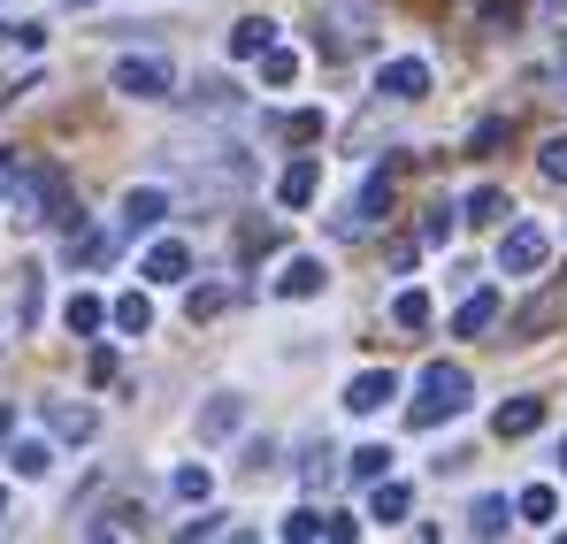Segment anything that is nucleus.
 Instances as JSON below:
<instances>
[{
  "instance_id": "c03bdc74",
  "label": "nucleus",
  "mask_w": 567,
  "mask_h": 544,
  "mask_svg": "<svg viewBox=\"0 0 567 544\" xmlns=\"http://www.w3.org/2000/svg\"><path fill=\"white\" fill-rule=\"evenodd\" d=\"M70 8H93V0H70Z\"/></svg>"
},
{
  "instance_id": "b1692460",
  "label": "nucleus",
  "mask_w": 567,
  "mask_h": 544,
  "mask_svg": "<svg viewBox=\"0 0 567 544\" xmlns=\"http://www.w3.org/2000/svg\"><path fill=\"white\" fill-rule=\"evenodd\" d=\"M169 491H177V499H185V506H207V499H215V475H207V468H177V475H169Z\"/></svg>"
},
{
  "instance_id": "2eb2a0df",
  "label": "nucleus",
  "mask_w": 567,
  "mask_h": 544,
  "mask_svg": "<svg viewBox=\"0 0 567 544\" xmlns=\"http://www.w3.org/2000/svg\"><path fill=\"white\" fill-rule=\"evenodd\" d=\"M269 47H277V23L269 16H238L230 23V62H261Z\"/></svg>"
},
{
  "instance_id": "f257e3e1",
  "label": "nucleus",
  "mask_w": 567,
  "mask_h": 544,
  "mask_svg": "<svg viewBox=\"0 0 567 544\" xmlns=\"http://www.w3.org/2000/svg\"><path fill=\"white\" fill-rule=\"evenodd\" d=\"M8 215H16L23 230H39V223L78 230V223H85V215L70 207V184H62L54 162H23V170H16V184H8Z\"/></svg>"
},
{
  "instance_id": "20e7f679",
  "label": "nucleus",
  "mask_w": 567,
  "mask_h": 544,
  "mask_svg": "<svg viewBox=\"0 0 567 544\" xmlns=\"http://www.w3.org/2000/svg\"><path fill=\"white\" fill-rule=\"evenodd\" d=\"M169 207H177L169 184H131V192H123V238H154V230L169 223Z\"/></svg>"
},
{
  "instance_id": "a19ab883",
  "label": "nucleus",
  "mask_w": 567,
  "mask_h": 544,
  "mask_svg": "<svg viewBox=\"0 0 567 544\" xmlns=\"http://www.w3.org/2000/svg\"><path fill=\"white\" fill-rule=\"evenodd\" d=\"M8 430H16V407H0V438H8Z\"/></svg>"
},
{
  "instance_id": "a18cd8bd",
  "label": "nucleus",
  "mask_w": 567,
  "mask_h": 544,
  "mask_svg": "<svg viewBox=\"0 0 567 544\" xmlns=\"http://www.w3.org/2000/svg\"><path fill=\"white\" fill-rule=\"evenodd\" d=\"M0 514H8V491H0Z\"/></svg>"
},
{
  "instance_id": "6e6552de",
  "label": "nucleus",
  "mask_w": 567,
  "mask_h": 544,
  "mask_svg": "<svg viewBox=\"0 0 567 544\" xmlns=\"http://www.w3.org/2000/svg\"><path fill=\"white\" fill-rule=\"evenodd\" d=\"M377 92H383V100H422V92H430V62H422V54L383 62V70H377Z\"/></svg>"
},
{
  "instance_id": "37998d69",
  "label": "nucleus",
  "mask_w": 567,
  "mask_h": 544,
  "mask_svg": "<svg viewBox=\"0 0 567 544\" xmlns=\"http://www.w3.org/2000/svg\"><path fill=\"white\" fill-rule=\"evenodd\" d=\"M560 475H567V445H560Z\"/></svg>"
},
{
  "instance_id": "39448f33",
  "label": "nucleus",
  "mask_w": 567,
  "mask_h": 544,
  "mask_svg": "<svg viewBox=\"0 0 567 544\" xmlns=\"http://www.w3.org/2000/svg\"><path fill=\"white\" fill-rule=\"evenodd\" d=\"M545 261H553V238H545L537 223H514V230L498 238V269L506 276H537Z\"/></svg>"
},
{
  "instance_id": "aec40b11",
  "label": "nucleus",
  "mask_w": 567,
  "mask_h": 544,
  "mask_svg": "<svg viewBox=\"0 0 567 544\" xmlns=\"http://www.w3.org/2000/svg\"><path fill=\"white\" fill-rule=\"evenodd\" d=\"M468 223V207H453V199H437L430 215H422V246H453V230Z\"/></svg>"
},
{
  "instance_id": "7c9ffc66",
  "label": "nucleus",
  "mask_w": 567,
  "mask_h": 544,
  "mask_svg": "<svg viewBox=\"0 0 567 544\" xmlns=\"http://www.w3.org/2000/svg\"><path fill=\"white\" fill-rule=\"evenodd\" d=\"M8 468H16V475H23V483H31V475H47V468H54V453H47V445H39V438H23V445H16V453H8Z\"/></svg>"
},
{
  "instance_id": "bb28decb",
  "label": "nucleus",
  "mask_w": 567,
  "mask_h": 544,
  "mask_svg": "<svg viewBox=\"0 0 567 544\" xmlns=\"http://www.w3.org/2000/svg\"><path fill=\"white\" fill-rule=\"evenodd\" d=\"M192 107H199V115H230V107H238V85L207 78V85H192Z\"/></svg>"
},
{
  "instance_id": "1a4fd4ad",
  "label": "nucleus",
  "mask_w": 567,
  "mask_h": 544,
  "mask_svg": "<svg viewBox=\"0 0 567 544\" xmlns=\"http://www.w3.org/2000/svg\"><path fill=\"white\" fill-rule=\"evenodd\" d=\"M377 215H391V177H361V192H353V207H346V215H338V230H353V238H361V230H369V223H377Z\"/></svg>"
},
{
  "instance_id": "58836bf2",
  "label": "nucleus",
  "mask_w": 567,
  "mask_h": 544,
  "mask_svg": "<svg viewBox=\"0 0 567 544\" xmlns=\"http://www.w3.org/2000/svg\"><path fill=\"white\" fill-rule=\"evenodd\" d=\"M85 376H93V383H115V353H107V346H93V361H85Z\"/></svg>"
},
{
  "instance_id": "0eeeda50",
  "label": "nucleus",
  "mask_w": 567,
  "mask_h": 544,
  "mask_svg": "<svg viewBox=\"0 0 567 544\" xmlns=\"http://www.w3.org/2000/svg\"><path fill=\"white\" fill-rule=\"evenodd\" d=\"M246 430V399L238 391H215L207 407H199V445H223V438H238Z\"/></svg>"
},
{
  "instance_id": "393cba45",
  "label": "nucleus",
  "mask_w": 567,
  "mask_h": 544,
  "mask_svg": "<svg viewBox=\"0 0 567 544\" xmlns=\"http://www.w3.org/2000/svg\"><path fill=\"white\" fill-rule=\"evenodd\" d=\"M284 537H291V544L330 537V514H322V506H299V514H284Z\"/></svg>"
},
{
  "instance_id": "f03ea898",
  "label": "nucleus",
  "mask_w": 567,
  "mask_h": 544,
  "mask_svg": "<svg viewBox=\"0 0 567 544\" xmlns=\"http://www.w3.org/2000/svg\"><path fill=\"white\" fill-rule=\"evenodd\" d=\"M453 414H468V368L461 361H430L422 383H414L406 422H414V430H437V422H453Z\"/></svg>"
},
{
  "instance_id": "5701e85b",
  "label": "nucleus",
  "mask_w": 567,
  "mask_h": 544,
  "mask_svg": "<svg viewBox=\"0 0 567 544\" xmlns=\"http://www.w3.org/2000/svg\"><path fill=\"white\" fill-rule=\"evenodd\" d=\"M346 475H353V483H383V475H391V445H361V453H346Z\"/></svg>"
},
{
  "instance_id": "ea45409f",
  "label": "nucleus",
  "mask_w": 567,
  "mask_h": 544,
  "mask_svg": "<svg viewBox=\"0 0 567 544\" xmlns=\"http://www.w3.org/2000/svg\"><path fill=\"white\" fill-rule=\"evenodd\" d=\"M16 170H23V154H0V199H8V184H16Z\"/></svg>"
},
{
  "instance_id": "f3484780",
  "label": "nucleus",
  "mask_w": 567,
  "mask_h": 544,
  "mask_svg": "<svg viewBox=\"0 0 567 544\" xmlns=\"http://www.w3.org/2000/svg\"><path fill=\"white\" fill-rule=\"evenodd\" d=\"M514 514H522V499H475V506H468V530H475V537H506V530H514Z\"/></svg>"
},
{
  "instance_id": "c9c22d12",
  "label": "nucleus",
  "mask_w": 567,
  "mask_h": 544,
  "mask_svg": "<svg viewBox=\"0 0 567 544\" xmlns=\"http://www.w3.org/2000/svg\"><path fill=\"white\" fill-rule=\"evenodd\" d=\"M284 138L315 146V138H322V107H299V115H284Z\"/></svg>"
},
{
  "instance_id": "c85d7f7f",
  "label": "nucleus",
  "mask_w": 567,
  "mask_h": 544,
  "mask_svg": "<svg viewBox=\"0 0 567 544\" xmlns=\"http://www.w3.org/2000/svg\"><path fill=\"white\" fill-rule=\"evenodd\" d=\"M39 322V269H16V330Z\"/></svg>"
},
{
  "instance_id": "a211bd4d",
  "label": "nucleus",
  "mask_w": 567,
  "mask_h": 544,
  "mask_svg": "<svg viewBox=\"0 0 567 544\" xmlns=\"http://www.w3.org/2000/svg\"><path fill=\"white\" fill-rule=\"evenodd\" d=\"M107 315H115V307H100L93 291H70V307H62V330H70V338H100V322H107Z\"/></svg>"
},
{
  "instance_id": "79ce46f5",
  "label": "nucleus",
  "mask_w": 567,
  "mask_h": 544,
  "mask_svg": "<svg viewBox=\"0 0 567 544\" xmlns=\"http://www.w3.org/2000/svg\"><path fill=\"white\" fill-rule=\"evenodd\" d=\"M545 16H567V0H545Z\"/></svg>"
},
{
  "instance_id": "4be33fe9",
  "label": "nucleus",
  "mask_w": 567,
  "mask_h": 544,
  "mask_svg": "<svg viewBox=\"0 0 567 544\" xmlns=\"http://www.w3.org/2000/svg\"><path fill=\"white\" fill-rule=\"evenodd\" d=\"M115 330L146 338V330H154V299H146V291H123V299H115Z\"/></svg>"
},
{
  "instance_id": "9d476101",
  "label": "nucleus",
  "mask_w": 567,
  "mask_h": 544,
  "mask_svg": "<svg viewBox=\"0 0 567 544\" xmlns=\"http://www.w3.org/2000/svg\"><path fill=\"white\" fill-rule=\"evenodd\" d=\"M138 276H146V284H185L192 276V246L185 238H154L146 261H138Z\"/></svg>"
},
{
  "instance_id": "473e14b6",
  "label": "nucleus",
  "mask_w": 567,
  "mask_h": 544,
  "mask_svg": "<svg viewBox=\"0 0 567 544\" xmlns=\"http://www.w3.org/2000/svg\"><path fill=\"white\" fill-rule=\"evenodd\" d=\"M553 514H560L553 483H529V491H522V522H553Z\"/></svg>"
},
{
  "instance_id": "423d86ee",
  "label": "nucleus",
  "mask_w": 567,
  "mask_h": 544,
  "mask_svg": "<svg viewBox=\"0 0 567 544\" xmlns=\"http://www.w3.org/2000/svg\"><path fill=\"white\" fill-rule=\"evenodd\" d=\"M39 414H47V430H54L62 445H93L100 438V414L85 399H39Z\"/></svg>"
},
{
  "instance_id": "ddd939ff",
  "label": "nucleus",
  "mask_w": 567,
  "mask_h": 544,
  "mask_svg": "<svg viewBox=\"0 0 567 544\" xmlns=\"http://www.w3.org/2000/svg\"><path fill=\"white\" fill-rule=\"evenodd\" d=\"M322 284H330V269H322L315 254H291V261L277 269V299H315Z\"/></svg>"
},
{
  "instance_id": "4468645a",
  "label": "nucleus",
  "mask_w": 567,
  "mask_h": 544,
  "mask_svg": "<svg viewBox=\"0 0 567 544\" xmlns=\"http://www.w3.org/2000/svg\"><path fill=\"white\" fill-rule=\"evenodd\" d=\"M383 399H399V376H391V368H369V376L346 383V407H353V414H383Z\"/></svg>"
},
{
  "instance_id": "f8f14e48",
  "label": "nucleus",
  "mask_w": 567,
  "mask_h": 544,
  "mask_svg": "<svg viewBox=\"0 0 567 544\" xmlns=\"http://www.w3.org/2000/svg\"><path fill=\"white\" fill-rule=\"evenodd\" d=\"M545 430V399H506L498 414H491V438L498 445H514V438H537Z\"/></svg>"
},
{
  "instance_id": "e433bc0d",
  "label": "nucleus",
  "mask_w": 567,
  "mask_h": 544,
  "mask_svg": "<svg viewBox=\"0 0 567 544\" xmlns=\"http://www.w3.org/2000/svg\"><path fill=\"white\" fill-rule=\"evenodd\" d=\"M537 170H545L553 184H567V131H560V138H545V146H537Z\"/></svg>"
},
{
  "instance_id": "9b49d317",
  "label": "nucleus",
  "mask_w": 567,
  "mask_h": 544,
  "mask_svg": "<svg viewBox=\"0 0 567 544\" xmlns=\"http://www.w3.org/2000/svg\"><path fill=\"white\" fill-rule=\"evenodd\" d=\"M62 261H70V269H107V261H115V230H93V223H78V230L62 238Z\"/></svg>"
},
{
  "instance_id": "72a5a7b5",
  "label": "nucleus",
  "mask_w": 567,
  "mask_h": 544,
  "mask_svg": "<svg viewBox=\"0 0 567 544\" xmlns=\"http://www.w3.org/2000/svg\"><path fill=\"white\" fill-rule=\"evenodd\" d=\"M223 307H230V291H223V284H199V291L185 299V315H192V322H207V315H223Z\"/></svg>"
},
{
  "instance_id": "6ab92c4d",
  "label": "nucleus",
  "mask_w": 567,
  "mask_h": 544,
  "mask_svg": "<svg viewBox=\"0 0 567 544\" xmlns=\"http://www.w3.org/2000/svg\"><path fill=\"white\" fill-rule=\"evenodd\" d=\"M491 322H498V291H468L461 315H453V338H483Z\"/></svg>"
},
{
  "instance_id": "cd10ccee",
  "label": "nucleus",
  "mask_w": 567,
  "mask_h": 544,
  "mask_svg": "<svg viewBox=\"0 0 567 544\" xmlns=\"http://www.w3.org/2000/svg\"><path fill=\"white\" fill-rule=\"evenodd\" d=\"M553 315H560V291H545V299H529V307L514 315V338H537V330H545Z\"/></svg>"
},
{
  "instance_id": "dca6fc26",
  "label": "nucleus",
  "mask_w": 567,
  "mask_h": 544,
  "mask_svg": "<svg viewBox=\"0 0 567 544\" xmlns=\"http://www.w3.org/2000/svg\"><path fill=\"white\" fill-rule=\"evenodd\" d=\"M315 192H322V162H315V154H299V162L277 177V199H284V207H307Z\"/></svg>"
},
{
  "instance_id": "4c0bfd02",
  "label": "nucleus",
  "mask_w": 567,
  "mask_h": 544,
  "mask_svg": "<svg viewBox=\"0 0 567 544\" xmlns=\"http://www.w3.org/2000/svg\"><path fill=\"white\" fill-rule=\"evenodd\" d=\"M223 530H230V514H215V506H199V522H185V530H177V537H223Z\"/></svg>"
},
{
  "instance_id": "2f4dec72",
  "label": "nucleus",
  "mask_w": 567,
  "mask_h": 544,
  "mask_svg": "<svg viewBox=\"0 0 567 544\" xmlns=\"http://www.w3.org/2000/svg\"><path fill=\"white\" fill-rule=\"evenodd\" d=\"M391 322H399V330H422V322H430V291H399V299H391Z\"/></svg>"
},
{
  "instance_id": "f704fd0d",
  "label": "nucleus",
  "mask_w": 567,
  "mask_h": 544,
  "mask_svg": "<svg viewBox=\"0 0 567 544\" xmlns=\"http://www.w3.org/2000/svg\"><path fill=\"white\" fill-rule=\"evenodd\" d=\"M291 78H299V54L269 47V54H261V85H291Z\"/></svg>"
},
{
  "instance_id": "a878e982",
  "label": "nucleus",
  "mask_w": 567,
  "mask_h": 544,
  "mask_svg": "<svg viewBox=\"0 0 567 544\" xmlns=\"http://www.w3.org/2000/svg\"><path fill=\"white\" fill-rule=\"evenodd\" d=\"M338 468H346V460L330 453V445H307V468H299V475H307V491H330V483H338Z\"/></svg>"
},
{
  "instance_id": "7ed1b4c3",
  "label": "nucleus",
  "mask_w": 567,
  "mask_h": 544,
  "mask_svg": "<svg viewBox=\"0 0 567 544\" xmlns=\"http://www.w3.org/2000/svg\"><path fill=\"white\" fill-rule=\"evenodd\" d=\"M107 85L123 92V100H169V85H177V70H169L162 54H123Z\"/></svg>"
},
{
  "instance_id": "c756f323",
  "label": "nucleus",
  "mask_w": 567,
  "mask_h": 544,
  "mask_svg": "<svg viewBox=\"0 0 567 544\" xmlns=\"http://www.w3.org/2000/svg\"><path fill=\"white\" fill-rule=\"evenodd\" d=\"M461 207H468V223H498V215H506V192H498V184H475Z\"/></svg>"
},
{
  "instance_id": "412c9836",
  "label": "nucleus",
  "mask_w": 567,
  "mask_h": 544,
  "mask_svg": "<svg viewBox=\"0 0 567 544\" xmlns=\"http://www.w3.org/2000/svg\"><path fill=\"white\" fill-rule=\"evenodd\" d=\"M406 506H414V499H406V483H391V475H383L377 491H369V522H383V530H391Z\"/></svg>"
}]
</instances>
